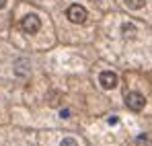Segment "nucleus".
<instances>
[{
	"label": "nucleus",
	"mask_w": 152,
	"mask_h": 146,
	"mask_svg": "<svg viewBox=\"0 0 152 146\" xmlns=\"http://www.w3.org/2000/svg\"><path fill=\"white\" fill-rule=\"evenodd\" d=\"M109 123H111V125H115V123H117V117H115V115H111V117H109Z\"/></svg>",
	"instance_id": "6e6552de"
},
{
	"label": "nucleus",
	"mask_w": 152,
	"mask_h": 146,
	"mask_svg": "<svg viewBox=\"0 0 152 146\" xmlns=\"http://www.w3.org/2000/svg\"><path fill=\"white\" fill-rule=\"evenodd\" d=\"M126 4L129 6V8L136 10V8H142V6L146 4V0H126Z\"/></svg>",
	"instance_id": "39448f33"
},
{
	"label": "nucleus",
	"mask_w": 152,
	"mask_h": 146,
	"mask_svg": "<svg viewBox=\"0 0 152 146\" xmlns=\"http://www.w3.org/2000/svg\"><path fill=\"white\" fill-rule=\"evenodd\" d=\"M66 17L72 21V23L80 25L86 21V8L84 6H80V4H72V6H68L66 8Z\"/></svg>",
	"instance_id": "f257e3e1"
},
{
	"label": "nucleus",
	"mask_w": 152,
	"mask_h": 146,
	"mask_svg": "<svg viewBox=\"0 0 152 146\" xmlns=\"http://www.w3.org/2000/svg\"><path fill=\"white\" fill-rule=\"evenodd\" d=\"M4 4H6V0H0V8H4Z\"/></svg>",
	"instance_id": "1a4fd4ad"
},
{
	"label": "nucleus",
	"mask_w": 152,
	"mask_h": 146,
	"mask_svg": "<svg viewBox=\"0 0 152 146\" xmlns=\"http://www.w3.org/2000/svg\"><path fill=\"white\" fill-rule=\"evenodd\" d=\"M39 27H41V21H39L37 15H27L25 19L21 21V29H23L25 33H37Z\"/></svg>",
	"instance_id": "7ed1b4c3"
},
{
	"label": "nucleus",
	"mask_w": 152,
	"mask_h": 146,
	"mask_svg": "<svg viewBox=\"0 0 152 146\" xmlns=\"http://www.w3.org/2000/svg\"><path fill=\"white\" fill-rule=\"evenodd\" d=\"M99 82H101L103 89H113V87L117 84V76L113 72H109V70H105V72H101V76H99Z\"/></svg>",
	"instance_id": "20e7f679"
},
{
	"label": "nucleus",
	"mask_w": 152,
	"mask_h": 146,
	"mask_svg": "<svg viewBox=\"0 0 152 146\" xmlns=\"http://www.w3.org/2000/svg\"><path fill=\"white\" fill-rule=\"evenodd\" d=\"M60 146H78V144H76V140H72V138H64Z\"/></svg>",
	"instance_id": "423d86ee"
},
{
	"label": "nucleus",
	"mask_w": 152,
	"mask_h": 146,
	"mask_svg": "<svg viewBox=\"0 0 152 146\" xmlns=\"http://www.w3.org/2000/svg\"><path fill=\"white\" fill-rule=\"evenodd\" d=\"M60 117H64V120L70 117V111H68V109H62V111H60Z\"/></svg>",
	"instance_id": "0eeeda50"
},
{
	"label": "nucleus",
	"mask_w": 152,
	"mask_h": 146,
	"mask_svg": "<svg viewBox=\"0 0 152 146\" xmlns=\"http://www.w3.org/2000/svg\"><path fill=\"white\" fill-rule=\"evenodd\" d=\"M126 105H127V109H132V111H142L144 105H146V99H144L142 93H127Z\"/></svg>",
	"instance_id": "f03ea898"
}]
</instances>
